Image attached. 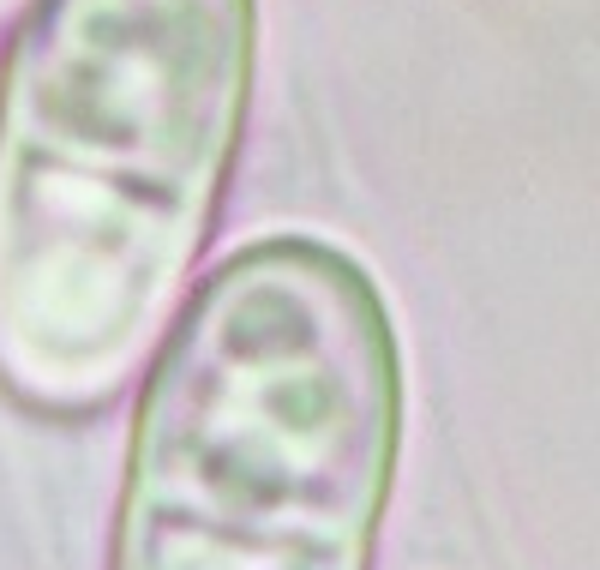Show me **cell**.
Instances as JSON below:
<instances>
[{
    "label": "cell",
    "mask_w": 600,
    "mask_h": 570,
    "mask_svg": "<svg viewBox=\"0 0 600 570\" xmlns=\"http://www.w3.org/2000/svg\"><path fill=\"white\" fill-rule=\"evenodd\" d=\"M259 0H37L0 66V396L79 420L168 324L235 168Z\"/></svg>",
    "instance_id": "1"
},
{
    "label": "cell",
    "mask_w": 600,
    "mask_h": 570,
    "mask_svg": "<svg viewBox=\"0 0 600 570\" xmlns=\"http://www.w3.org/2000/svg\"><path fill=\"white\" fill-rule=\"evenodd\" d=\"M402 342L355 253L264 235L199 282L133 414L108 570H366Z\"/></svg>",
    "instance_id": "2"
},
{
    "label": "cell",
    "mask_w": 600,
    "mask_h": 570,
    "mask_svg": "<svg viewBox=\"0 0 600 570\" xmlns=\"http://www.w3.org/2000/svg\"><path fill=\"white\" fill-rule=\"evenodd\" d=\"M24 6H37V0H0V30H6V24H13V19H19V13H24Z\"/></svg>",
    "instance_id": "3"
}]
</instances>
